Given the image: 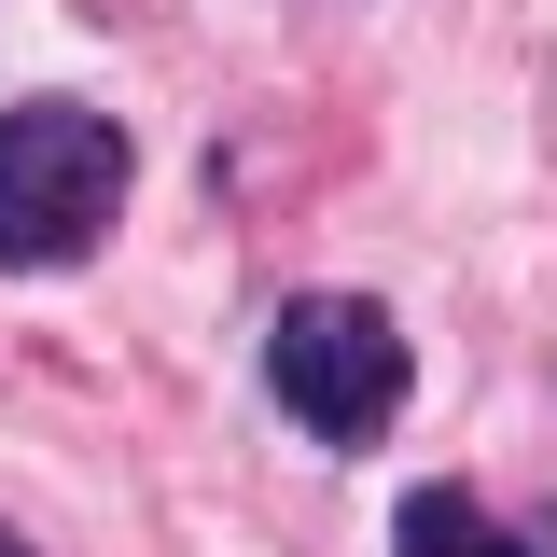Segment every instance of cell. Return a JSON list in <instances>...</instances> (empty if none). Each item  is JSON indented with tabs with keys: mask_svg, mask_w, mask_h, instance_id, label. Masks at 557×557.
<instances>
[{
	"mask_svg": "<svg viewBox=\"0 0 557 557\" xmlns=\"http://www.w3.org/2000/svg\"><path fill=\"white\" fill-rule=\"evenodd\" d=\"M126 223V126L84 98H14L0 112V265H84Z\"/></svg>",
	"mask_w": 557,
	"mask_h": 557,
	"instance_id": "1",
	"label": "cell"
},
{
	"mask_svg": "<svg viewBox=\"0 0 557 557\" xmlns=\"http://www.w3.org/2000/svg\"><path fill=\"white\" fill-rule=\"evenodd\" d=\"M265 391L293 432H321V446H376L391 418L418 405V362L391 335V307H362V293H307V307H278L265 335Z\"/></svg>",
	"mask_w": 557,
	"mask_h": 557,
	"instance_id": "2",
	"label": "cell"
},
{
	"mask_svg": "<svg viewBox=\"0 0 557 557\" xmlns=\"http://www.w3.org/2000/svg\"><path fill=\"white\" fill-rule=\"evenodd\" d=\"M391 557H530V544L487 516L474 487H405V516H391Z\"/></svg>",
	"mask_w": 557,
	"mask_h": 557,
	"instance_id": "3",
	"label": "cell"
},
{
	"mask_svg": "<svg viewBox=\"0 0 557 557\" xmlns=\"http://www.w3.org/2000/svg\"><path fill=\"white\" fill-rule=\"evenodd\" d=\"M0 557H28V544H14V530H0Z\"/></svg>",
	"mask_w": 557,
	"mask_h": 557,
	"instance_id": "4",
	"label": "cell"
}]
</instances>
